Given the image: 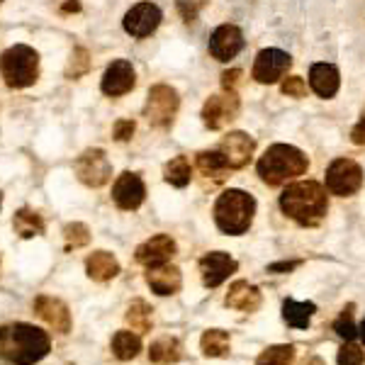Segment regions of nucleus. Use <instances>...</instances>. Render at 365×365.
<instances>
[{"label":"nucleus","mask_w":365,"mask_h":365,"mask_svg":"<svg viewBox=\"0 0 365 365\" xmlns=\"http://www.w3.org/2000/svg\"><path fill=\"white\" fill-rule=\"evenodd\" d=\"M351 142L353 144H358V146H363L365 144V117L361 122H358L356 127H353V132H351Z\"/></svg>","instance_id":"nucleus-39"},{"label":"nucleus","mask_w":365,"mask_h":365,"mask_svg":"<svg viewBox=\"0 0 365 365\" xmlns=\"http://www.w3.org/2000/svg\"><path fill=\"white\" fill-rule=\"evenodd\" d=\"M134 129H137L134 120H117L112 134H115L117 142H129V139H132V134H134Z\"/></svg>","instance_id":"nucleus-37"},{"label":"nucleus","mask_w":365,"mask_h":365,"mask_svg":"<svg viewBox=\"0 0 365 365\" xmlns=\"http://www.w3.org/2000/svg\"><path fill=\"white\" fill-rule=\"evenodd\" d=\"M146 198V188H144V181L137 176V173H122L120 178L112 185V200L120 210H137L139 205L144 202Z\"/></svg>","instance_id":"nucleus-13"},{"label":"nucleus","mask_w":365,"mask_h":365,"mask_svg":"<svg viewBox=\"0 0 365 365\" xmlns=\"http://www.w3.org/2000/svg\"><path fill=\"white\" fill-rule=\"evenodd\" d=\"M256 149V142L246 132H232L224 137V142L219 144V151L224 154V159L229 161V168H244L251 161Z\"/></svg>","instance_id":"nucleus-18"},{"label":"nucleus","mask_w":365,"mask_h":365,"mask_svg":"<svg viewBox=\"0 0 365 365\" xmlns=\"http://www.w3.org/2000/svg\"><path fill=\"white\" fill-rule=\"evenodd\" d=\"M292 363H295V346H271L256 361V365H292Z\"/></svg>","instance_id":"nucleus-31"},{"label":"nucleus","mask_w":365,"mask_h":365,"mask_svg":"<svg viewBox=\"0 0 365 365\" xmlns=\"http://www.w3.org/2000/svg\"><path fill=\"white\" fill-rule=\"evenodd\" d=\"M363 117H365V112H363Z\"/></svg>","instance_id":"nucleus-45"},{"label":"nucleus","mask_w":365,"mask_h":365,"mask_svg":"<svg viewBox=\"0 0 365 365\" xmlns=\"http://www.w3.org/2000/svg\"><path fill=\"white\" fill-rule=\"evenodd\" d=\"M227 307L239 312H256L261 307V290L256 285L246 283V280H237L227 292Z\"/></svg>","instance_id":"nucleus-21"},{"label":"nucleus","mask_w":365,"mask_h":365,"mask_svg":"<svg viewBox=\"0 0 365 365\" xmlns=\"http://www.w3.org/2000/svg\"><path fill=\"white\" fill-rule=\"evenodd\" d=\"M244 49V35L237 25H219L210 37V54L217 61L234 59Z\"/></svg>","instance_id":"nucleus-15"},{"label":"nucleus","mask_w":365,"mask_h":365,"mask_svg":"<svg viewBox=\"0 0 365 365\" xmlns=\"http://www.w3.org/2000/svg\"><path fill=\"white\" fill-rule=\"evenodd\" d=\"M139 351H142V339L134 331H117L112 336V353L120 361H132L139 356Z\"/></svg>","instance_id":"nucleus-27"},{"label":"nucleus","mask_w":365,"mask_h":365,"mask_svg":"<svg viewBox=\"0 0 365 365\" xmlns=\"http://www.w3.org/2000/svg\"><path fill=\"white\" fill-rule=\"evenodd\" d=\"M88 66H91V61H88V52H86V49H76L73 56H71L69 69H66V76H69V78L83 76V73L88 71Z\"/></svg>","instance_id":"nucleus-34"},{"label":"nucleus","mask_w":365,"mask_h":365,"mask_svg":"<svg viewBox=\"0 0 365 365\" xmlns=\"http://www.w3.org/2000/svg\"><path fill=\"white\" fill-rule=\"evenodd\" d=\"M239 98L234 91H227L222 95H212L207 98L205 108H202V122L210 129H222L229 122H234L239 117Z\"/></svg>","instance_id":"nucleus-9"},{"label":"nucleus","mask_w":365,"mask_h":365,"mask_svg":"<svg viewBox=\"0 0 365 365\" xmlns=\"http://www.w3.org/2000/svg\"><path fill=\"white\" fill-rule=\"evenodd\" d=\"M283 93L288 98H305L307 95V83L300 76H288L283 81Z\"/></svg>","instance_id":"nucleus-36"},{"label":"nucleus","mask_w":365,"mask_h":365,"mask_svg":"<svg viewBox=\"0 0 365 365\" xmlns=\"http://www.w3.org/2000/svg\"><path fill=\"white\" fill-rule=\"evenodd\" d=\"M334 331L341 336V339H346V341H351L353 336H356V324H353V305L344 307L341 317L334 322Z\"/></svg>","instance_id":"nucleus-33"},{"label":"nucleus","mask_w":365,"mask_h":365,"mask_svg":"<svg viewBox=\"0 0 365 365\" xmlns=\"http://www.w3.org/2000/svg\"><path fill=\"white\" fill-rule=\"evenodd\" d=\"M35 312L42 322H47L49 327L59 334H69L71 331V312L69 307L64 305L61 300L56 297H49V295H39L35 300Z\"/></svg>","instance_id":"nucleus-17"},{"label":"nucleus","mask_w":365,"mask_h":365,"mask_svg":"<svg viewBox=\"0 0 365 365\" xmlns=\"http://www.w3.org/2000/svg\"><path fill=\"white\" fill-rule=\"evenodd\" d=\"M256 215V200L244 190H227L215 205V222L229 237H239L251 227Z\"/></svg>","instance_id":"nucleus-4"},{"label":"nucleus","mask_w":365,"mask_h":365,"mask_svg":"<svg viewBox=\"0 0 365 365\" xmlns=\"http://www.w3.org/2000/svg\"><path fill=\"white\" fill-rule=\"evenodd\" d=\"M0 3H3V0H0Z\"/></svg>","instance_id":"nucleus-46"},{"label":"nucleus","mask_w":365,"mask_h":365,"mask_svg":"<svg viewBox=\"0 0 365 365\" xmlns=\"http://www.w3.org/2000/svg\"><path fill=\"white\" fill-rule=\"evenodd\" d=\"M307 168H310V161L297 146L273 144L258 161V176L268 185H280L302 176Z\"/></svg>","instance_id":"nucleus-3"},{"label":"nucleus","mask_w":365,"mask_h":365,"mask_svg":"<svg viewBox=\"0 0 365 365\" xmlns=\"http://www.w3.org/2000/svg\"><path fill=\"white\" fill-rule=\"evenodd\" d=\"M71 10L76 13V10H81V5H78L76 0H73V3H66V5H64V13H71Z\"/></svg>","instance_id":"nucleus-41"},{"label":"nucleus","mask_w":365,"mask_h":365,"mask_svg":"<svg viewBox=\"0 0 365 365\" xmlns=\"http://www.w3.org/2000/svg\"><path fill=\"white\" fill-rule=\"evenodd\" d=\"M0 205H3V195H0Z\"/></svg>","instance_id":"nucleus-44"},{"label":"nucleus","mask_w":365,"mask_h":365,"mask_svg":"<svg viewBox=\"0 0 365 365\" xmlns=\"http://www.w3.org/2000/svg\"><path fill=\"white\" fill-rule=\"evenodd\" d=\"M73 168H76L78 181L88 185V188H100L112 178V166L103 149H86L76 159Z\"/></svg>","instance_id":"nucleus-8"},{"label":"nucleus","mask_w":365,"mask_h":365,"mask_svg":"<svg viewBox=\"0 0 365 365\" xmlns=\"http://www.w3.org/2000/svg\"><path fill=\"white\" fill-rule=\"evenodd\" d=\"M234 271H237V261L224 251H212L200 258V275L207 288H219Z\"/></svg>","instance_id":"nucleus-14"},{"label":"nucleus","mask_w":365,"mask_h":365,"mask_svg":"<svg viewBox=\"0 0 365 365\" xmlns=\"http://www.w3.org/2000/svg\"><path fill=\"white\" fill-rule=\"evenodd\" d=\"M173 256H176V241L166 234H156V237L146 239L137 249V261L146 268L164 266Z\"/></svg>","instance_id":"nucleus-16"},{"label":"nucleus","mask_w":365,"mask_h":365,"mask_svg":"<svg viewBox=\"0 0 365 365\" xmlns=\"http://www.w3.org/2000/svg\"><path fill=\"white\" fill-rule=\"evenodd\" d=\"M134 86H137V73H134V66L125 59L112 61L105 69L103 83H100L103 93L110 95V98H120V95L132 91Z\"/></svg>","instance_id":"nucleus-12"},{"label":"nucleus","mask_w":365,"mask_h":365,"mask_svg":"<svg viewBox=\"0 0 365 365\" xmlns=\"http://www.w3.org/2000/svg\"><path fill=\"white\" fill-rule=\"evenodd\" d=\"M310 86L319 98H334L341 86L339 69L334 64H314L310 69Z\"/></svg>","instance_id":"nucleus-20"},{"label":"nucleus","mask_w":365,"mask_h":365,"mask_svg":"<svg viewBox=\"0 0 365 365\" xmlns=\"http://www.w3.org/2000/svg\"><path fill=\"white\" fill-rule=\"evenodd\" d=\"M229 346H232V339H229V334H227V331H222V329L205 331V334H202V339H200L202 356H207V358L227 356Z\"/></svg>","instance_id":"nucleus-25"},{"label":"nucleus","mask_w":365,"mask_h":365,"mask_svg":"<svg viewBox=\"0 0 365 365\" xmlns=\"http://www.w3.org/2000/svg\"><path fill=\"white\" fill-rule=\"evenodd\" d=\"M86 273L91 280L108 283V280H112L120 273V263H117V258L110 251H95V254L86 258Z\"/></svg>","instance_id":"nucleus-22"},{"label":"nucleus","mask_w":365,"mask_h":365,"mask_svg":"<svg viewBox=\"0 0 365 365\" xmlns=\"http://www.w3.org/2000/svg\"><path fill=\"white\" fill-rule=\"evenodd\" d=\"M198 168L202 176L215 178V181H222L224 173L229 171V161L224 159L222 151H200L198 154Z\"/></svg>","instance_id":"nucleus-26"},{"label":"nucleus","mask_w":365,"mask_h":365,"mask_svg":"<svg viewBox=\"0 0 365 365\" xmlns=\"http://www.w3.org/2000/svg\"><path fill=\"white\" fill-rule=\"evenodd\" d=\"M164 178L166 183L176 185V188H185L190 183V178H193V166H190V161L185 156H176V159H171L166 164Z\"/></svg>","instance_id":"nucleus-29"},{"label":"nucleus","mask_w":365,"mask_h":365,"mask_svg":"<svg viewBox=\"0 0 365 365\" xmlns=\"http://www.w3.org/2000/svg\"><path fill=\"white\" fill-rule=\"evenodd\" d=\"M178 105H181V98H178L176 88L159 83V86H154L149 91V98H146L144 105V117L154 127H168L176 120Z\"/></svg>","instance_id":"nucleus-6"},{"label":"nucleus","mask_w":365,"mask_h":365,"mask_svg":"<svg viewBox=\"0 0 365 365\" xmlns=\"http://www.w3.org/2000/svg\"><path fill=\"white\" fill-rule=\"evenodd\" d=\"M161 20H164V15H161V10L156 8L154 3H139L125 15V22H122V25H125L127 35L144 39V37L154 35L156 27L161 25Z\"/></svg>","instance_id":"nucleus-11"},{"label":"nucleus","mask_w":365,"mask_h":365,"mask_svg":"<svg viewBox=\"0 0 365 365\" xmlns=\"http://www.w3.org/2000/svg\"><path fill=\"white\" fill-rule=\"evenodd\" d=\"M239 81H241V71L239 69L224 71L222 73V86H224V91H234V88L239 86Z\"/></svg>","instance_id":"nucleus-38"},{"label":"nucleus","mask_w":365,"mask_h":365,"mask_svg":"<svg viewBox=\"0 0 365 365\" xmlns=\"http://www.w3.org/2000/svg\"><path fill=\"white\" fill-rule=\"evenodd\" d=\"M127 324L134 331H139V334L149 331L151 329V307L146 305L144 300H134L127 310Z\"/></svg>","instance_id":"nucleus-30"},{"label":"nucleus","mask_w":365,"mask_h":365,"mask_svg":"<svg viewBox=\"0 0 365 365\" xmlns=\"http://www.w3.org/2000/svg\"><path fill=\"white\" fill-rule=\"evenodd\" d=\"M64 241H66V249H83V246H88V241H91V232H88L86 224L81 222H73V224H66L64 227Z\"/></svg>","instance_id":"nucleus-32"},{"label":"nucleus","mask_w":365,"mask_h":365,"mask_svg":"<svg viewBox=\"0 0 365 365\" xmlns=\"http://www.w3.org/2000/svg\"><path fill=\"white\" fill-rule=\"evenodd\" d=\"M363 361H365V356H363V351L358 346H353V344L341 346L339 365H363Z\"/></svg>","instance_id":"nucleus-35"},{"label":"nucleus","mask_w":365,"mask_h":365,"mask_svg":"<svg viewBox=\"0 0 365 365\" xmlns=\"http://www.w3.org/2000/svg\"><path fill=\"white\" fill-rule=\"evenodd\" d=\"M280 210L302 227H314L329 210L327 190L314 181L292 183L280 195Z\"/></svg>","instance_id":"nucleus-2"},{"label":"nucleus","mask_w":365,"mask_h":365,"mask_svg":"<svg viewBox=\"0 0 365 365\" xmlns=\"http://www.w3.org/2000/svg\"><path fill=\"white\" fill-rule=\"evenodd\" d=\"M310 365H324V363H322V361H312Z\"/></svg>","instance_id":"nucleus-43"},{"label":"nucleus","mask_w":365,"mask_h":365,"mask_svg":"<svg viewBox=\"0 0 365 365\" xmlns=\"http://www.w3.org/2000/svg\"><path fill=\"white\" fill-rule=\"evenodd\" d=\"M300 266V261H290V263H275V266H271L268 271L271 273H283V271H292V268Z\"/></svg>","instance_id":"nucleus-40"},{"label":"nucleus","mask_w":365,"mask_h":365,"mask_svg":"<svg viewBox=\"0 0 365 365\" xmlns=\"http://www.w3.org/2000/svg\"><path fill=\"white\" fill-rule=\"evenodd\" d=\"M358 331H361V341H363V344H365V322L361 324V329H358Z\"/></svg>","instance_id":"nucleus-42"},{"label":"nucleus","mask_w":365,"mask_h":365,"mask_svg":"<svg viewBox=\"0 0 365 365\" xmlns=\"http://www.w3.org/2000/svg\"><path fill=\"white\" fill-rule=\"evenodd\" d=\"M146 283L149 288L161 297H168V295H176L183 285V275L178 271L176 266L171 263H164V266H156V268H149L146 273Z\"/></svg>","instance_id":"nucleus-19"},{"label":"nucleus","mask_w":365,"mask_h":365,"mask_svg":"<svg viewBox=\"0 0 365 365\" xmlns=\"http://www.w3.org/2000/svg\"><path fill=\"white\" fill-rule=\"evenodd\" d=\"M181 344L173 336H161L149 348V361L151 363H176L181 361Z\"/></svg>","instance_id":"nucleus-24"},{"label":"nucleus","mask_w":365,"mask_h":365,"mask_svg":"<svg viewBox=\"0 0 365 365\" xmlns=\"http://www.w3.org/2000/svg\"><path fill=\"white\" fill-rule=\"evenodd\" d=\"M317 312L314 302H297V300H285L283 305V319L292 329H307L312 322V314Z\"/></svg>","instance_id":"nucleus-23"},{"label":"nucleus","mask_w":365,"mask_h":365,"mask_svg":"<svg viewBox=\"0 0 365 365\" xmlns=\"http://www.w3.org/2000/svg\"><path fill=\"white\" fill-rule=\"evenodd\" d=\"M13 227H15V232H18L22 239H32V237H39V234H44L42 217H39L37 212L27 210V207H22L20 212H15Z\"/></svg>","instance_id":"nucleus-28"},{"label":"nucleus","mask_w":365,"mask_h":365,"mask_svg":"<svg viewBox=\"0 0 365 365\" xmlns=\"http://www.w3.org/2000/svg\"><path fill=\"white\" fill-rule=\"evenodd\" d=\"M0 76L8 88H30L39 76V54L27 44H15L0 54Z\"/></svg>","instance_id":"nucleus-5"},{"label":"nucleus","mask_w":365,"mask_h":365,"mask_svg":"<svg viewBox=\"0 0 365 365\" xmlns=\"http://www.w3.org/2000/svg\"><path fill=\"white\" fill-rule=\"evenodd\" d=\"M52 351L47 331L32 324H5L0 327V356L13 365H35Z\"/></svg>","instance_id":"nucleus-1"},{"label":"nucleus","mask_w":365,"mask_h":365,"mask_svg":"<svg viewBox=\"0 0 365 365\" xmlns=\"http://www.w3.org/2000/svg\"><path fill=\"white\" fill-rule=\"evenodd\" d=\"M363 185V168L353 159H336L327 168V188L331 195L348 198V195L358 193Z\"/></svg>","instance_id":"nucleus-7"},{"label":"nucleus","mask_w":365,"mask_h":365,"mask_svg":"<svg viewBox=\"0 0 365 365\" xmlns=\"http://www.w3.org/2000/svg\"><path fill=\"white\" fill-rule=\"evenodd\" d=\"M292 59L283 49H263L254 61V78L258 83H275L290 71Z\"/></svg>","instance_id":"nucleus-10"}]
</instances>
